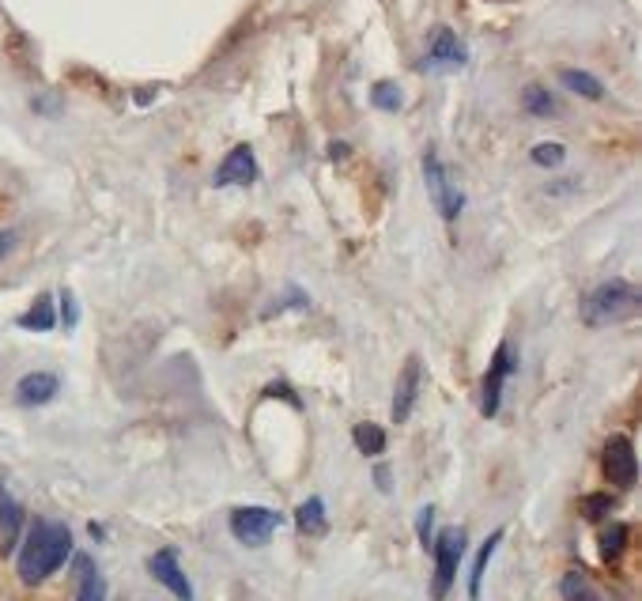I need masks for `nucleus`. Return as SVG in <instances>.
<instances>
[{
  "mask_svg": "<svg viewBox=\"0 0 642 601\" xmlns=\"http://www.w3.org/2000/svg\"><path fill=\"white\" fill-rule=\"evenodd\" d=\"M469 61V50L461 46V38L454 31H446L439 27L435 38H431V46H427V61H423V69H461Z\"/></svg>",
  "mask_w": 642,
  "mask_h": 601,
  "instance_id": "11",
  "label": "nucleus"
},
{
  "mask_svg": "<svg viewBox=\"0 0 642 601\" xmlns=\"http://www.w3.org/2000/svg\"><path fill=\"white\" fill-rule=\"evenodd\" d=\"M16 246H19V231L16 227H4V231H0V261L8 258Z\"/></svg>",
  "mask_w": 642,
  "mask_h": 601,
  "instance_id": "28",
  "label": "nucleus"
},
{
  "mask_svg": "<svg viewBox=\"0 0 642 601\" xmlns=\"http://www.w3.org/2000/svg\"><path fill=\"white\" fill-rule=\"evenodd\" d=\"M53 326H57V310H53L50 295H38L34 307L19 314V329H27V333H50Z\"/></svg>",
  "mask_w": 642,
  "mask_h": 601,
  "instance_id": "16",
  "label": "nucleus"
},
{
  "mask_svg": "<svg viewBox=\"0 0 642 601\" xmlns=\"http://www.w3.org/2000/svg\"><path fill=\"white\" fill-rule=\"evenodd\" d=\"M465 530L461 526H450V530H442L435 541H431V552H435V579H431V598L442 601L450 594V586L457 579V567L465 560Z\"/></svg>",
  "mask_w": 642,
  "mask_h": 601,
  "instance_id": "3",
  "label": "nucleus"
},
{
  "mask_svg": "<svg viewBox=\"0 0 642 601\" xmlns=\"http://www.w3.org/2000/svg\"><path fill=\"white\" fill-rule=\"evenodd\" d=\"M257 182V155L250 144H235L231 152L223 155V163L212 174V186L227 189V186H254Z\"/></svg>",
  "mask_w": 642,
  "mask_h": 601,
  "instance_id": "8",
  "label": "nucleus"
},
{
  "mask_svg": "<svg viewBox=\"0 0 642 601\" xmlns=\"http://www.w3.org/2000/svg\"><path fill=\"white\" fill-rule=\"evenodd\" d=\"M522 103H525V110L533 114V118H552L559 106H556V99H552V91L548 87H541V84H529L522 91Z\"/></svg>",
  "mask_w": 642,
  "mask_h": 601,
  "instance_id": "21",
  "label": "nucleus"
},
{
  "mask_svg": "<svg viewBox=\"0 0 642 601\" xmlns=\"http://www.w3.org/2000/svg\"><path fill=\"white\" fill-rule=\"evenodd\" d=\"M503 545V530H495L480 545V552H476V560H473V575H469V598L473 601H480V586H484V571H488V564H491V556H495V549Z\"/></svg>",
  "mask_w": 642,
  "mask_h": 601,
  "instance_id": "18",
  "label": "nucleus"
},
{
  "mask_svg": "<svg viewBox=\"0 0 642 601\" xmlns=\"http://www.w3.org/2000/svg\"><path fill=\"white\" fill-rule=\"evenodd\" d=\"M72 556V533L65 522H50V518H34L23 545H19V579L27 586L46 583L50 575H57Z\"/></svg>",
  "mask_w": 642,
  "mask_h": 601,
  "instance_id": "1",
  "label": "nucleus"
},
{
  "mask_svg": "<svg viewBox=\"0 0 642 601\" xmlns=\"http://www.w3.org/2000/svg\"><path fill=\"white\" fill-rule=\"evenodd\" d=\"M371 103L378 106V110H401V103H405V95H401V87L389 84V80H378V84L371 87Z\"/></svg>",
  "mask_w": 642,
  "mask_h": 601,
  "instance_id": "24",
  "label": "nucleus"
},
{
  "mask_svg": "<svg viewBox=\"0 0 642 601\" xmlns=\"http://www.w3.org/2000/svg\"><path fill=\"white\" fill-rule=\"evenodd\" d=\"M423 182H427V193H431V201L439 208V216L446 224H454L457 216H461V208H465V197H461V189L450 178V171H446V163L439 159L435 148H427V155H423Z\"/></svg>",
  "mask_w": 642,
  "mask_h": 601,
  "instance_id": "4",
  "label": "nucleus"
},
{
  "mask_svg": "<svg viewBox=\"0 0 642 601\" xmlns=\"http://www.w3.org/2000/svg\"><path fill=\"white\" fill-rule=\"evenodd\" d=\"M352 439H355V450H359V454H367V458H378L389 443L386 428H378V424H355Z\"/></svg>",
  "mask_w": 642,
  "mask_h": 601,
  "instance_id": "19",
  "label": "nucleus"
},
{
  "mask_svg": "<svg viewBox=\"0 0 642 601\" xmlns=\"http://www.w3.org/2000/svg\"><path fill=\"white\" fill-rule=\"evenodd\" d=\"M559 594H563V601H601L597 586H593L582 571H567L563 583H559Z\"/></svg>",
  "mask_w": 642,
  "mask_h": 601,
  "instance_id": "20",
  "label": "nucleus"
},
{
  "mask_svg": "<svg viewBox=\"0 0 642 601\" xmlns=\"http://www.w3.org/2000/svg\"><path fill=\"white\" fill-rule=\"evenodd\" d=\"M420 356H408L405 367H401V375H397V390H393V420L397 424H405L408 416H412V409H416V397H420Z\"/></svg>",
  "mask_w": 642,
  "mask_h": 601,
  "instance_id": "10",
  "label": "nucleus"
},
{
  "mask_svg": "<svg viewBox=\"0 0 642 601\" xmlns=\"http://www.w3.org/2000/svg\"><path fill=\"white\" fill-rule=\"evenodd\" d=\"M642 310L639 288L631 280H605L597 284L586 299H582V322L590 329L601 326H624V322H635Z\"/></svg>",
  "mask_w": 642,
  "mask_h": 601,
  "instance_id": "2",
  "label": "nucleus"
},
{
  "mask_svg": "<svg viewBox=\"0 0 642 601\" xmlns=\"http://www.w3.org/2000/svg\"><path fill=\"white\" fill-rule=\"evenodd\" d=\"M19 533H23V507L8 492H0V552H16Z\"/></svg>",
  "mask_w": 642,
  "mask_h": 601,
  "instance_id": "13",
  "label": "nucleus"
},
{
  "mask_svg": "<svg viewBox=\"0 0 642 601\" xmlns=\"http://www.w3.org/2000/svg\"><path fill=\"white\" fill-rule=\"evenodd\" d=\"M601 465H605V477L616 488H635V481H639V458H635V447H631L627 435H612L605 443Z\"/></svg>",
  "mask_w": 642,
  "mask_h": 601,
  "instance_id": "7",
  "label": "nucleus"
},
{
  "mask_svg": "<svg viewBox=\"0 0 642 601\" xmlns=\"http://www.w3.org/2000/svg\"><path fill=\"white\" fill-rule=\"evenodd\" d=\"M57 394H61V378L53 375V371H31V375L19 378V386H16V401L23 409L50 405Z\"/></svg>",
  "mask_w": 642,
  "mask_h": 601,
  "instance_id": "12",
  "label": "nucleus"
},
{
  "mask_svg": "<svg viewBox=\"0 0 642 601\" xmlns=\"http://www.w3.org/2000/svg\"><path fill=\"white\" fill-rule=\"evenodd\" d=\"M431 526H435V507L427 503V507H420V515H416V537H420V545L423 549H431Z\"/></svg>",
  "mask_w": 642,
  "mask_h": 601,
  "instance_id": "25",
  "label": "nucleus"
},
{
  "mask_svg": "<svg viewBox=\"0 0 642 601\" xmlns=\"http://www.w3.org/2000/svg\"><path fill=\"white\" fill-rule=\"evenodd\" d=\"M374 481H378L382 492H389V465H378V469H374Z\"/></svg>",
  "mask_w": 642,
  "mask_h": 601,
  "instance_id": "29",
  "label": "nucleus"
},
{
  "mask_svg": "<svg viewBox=\"0 0 642 601\" xmlns=\"http://www.w3.org/2000/svg\"><path fill=\"white\" fill-rule=\"evenodd\" d=\"M627 549V526H620V522H612L609 530L601 533V556H605V564H612V560H620Z\"/></svg>",
  "mask_w": 642,
  "mask_h": 601,
  "instance_id": "22",
  "label": "nucleus"
},
{
  "mask_svg": "<svg viewBox=\"0 0 642 601\" xmlns=\"http://www.w3.org/2000/svg\"><path fill=\"white\" fill-rule=\"evenodd\" d=\"M61 322H65V329H76V322H80V303L68 288L61 292Z\"/></svg>",
  "mask_w": 642,
  "mask_h": 601,
  "instance_id": "27",
  "label": "nucleus"
},
{
  "mask_svg": "<svg viewBox=\"0 0 642 601\" xmlns=\"http://www.w3.org/2000/svg\"><path fill=\"white\" fill-rule=\"evenodd\" d=\"M518 371V356H514V344H499L495 348V360H491L488 375H484V401H480V413L499 416V405H503V386L507 378Z\"/></svg>",
  "mask_w": 642,
  "mask_h": 601,
  "instance_id": "6",
  "label": "nucleus"
},
{
  "mask_svg": "<svg viewBox=\"0 0 642 601\" xmlns=\"http://www.w3.org/2000/svg\"><path fill=\"white\" fill-rule=\"evenodd\" d=\"M148 571L159 586H167L178 601H193V583L186 579V571L178 564V549H159L148 556Z\"/></svg>",
  "mask_w": 642,
  "mask_h": 601,
  "instance_id": "9",
  "label": "nucleus"
},
{
  "mask_svg": "<svg viewBox=\"0 0 642 601\" xmlns=\"http://www.w3.org/2000/svg\"><path fill=\"white\" fill-rule=\"evenodd\" d=\"M582 511H586V518H590V522H601V518H609L612 499H609V496H586V503H582Z\"/></svg>",
  "mask_w": 642,
  "mask_h": 601,
  "instance_id": "26",
  "label": "nucleus"
},
{
  "mask_svg": "<svg viewBox=\"0 0 642 601\" xmlns=\"http://www.w3.org/2000/svg\"><path fill=\"white\" fill-rule=\"evenodd\" d=\"M529 159H533L537 167H544V171H556V167H563V159H567V148L556 144V140H544V144H537V148L529 152Z\"/></svg>",
  "mask_w": 642,
  "mask_h": 601,
  "instance_id": "23",
  "label": "nucleus"
},
{
  "mask_svg": "<svg viewBox=\"0 0 642 601\" xmlns=\"http://www.w3.org/2000/svg\"><path fill=\"white\" fill-rule=\"evenodd\" d=\"M559 84L567 87V91H575L578 99H590V103H601V99H605V84L582 69H563L559 72Z\"/></svg>",
  "mask_w": 642,
  "mask_h": 601,
  "instance_id": "15",
  "label": "nucleus"
},
{
  "mask_svg": "<svg viewBox=\"0 0 642 601\" xmlns=\"http://www.w3.org/2000/svg\"><path fill=\"white\" fill-rule=\"evenodd\" d=\"M276 530H280V515L269 507H235L231 511V537L246 549H265Z\"/></svg>",
  "mask_w": 642,
  "mask_h": 601,
  "instance_id": "5",
  "label": "nucleus"
},
{
  "mask_svg": "<svg viewBox=\"0 0 642 601\" xmlns=\"http://www.w3.org/2000/svg\"><path fill=\"white\" fill-rule=\"evenodd\" d=\"M76 575H80L76 601H106V579L91 556H76Z\"/></svg>",
  "mask_w": 642,
  "mask_h": 601,
  "instance_id": "14",
  "label": "nucleus"
},
{
  "mask_svg": "<svg viewBox=\"0 0 642 601\" xmlns=\"http://www.w3.org/2000/svg\"><path fill=\"white\" fill-rule=\"evenodd\" d=\"M295 526H299V533H306V537H321V533L329 530V518H325V503H321V496H310L295 511Z\"/></svg>",
  "mask_w": 642,
  "mask_h": 601,
  "instance_id": "17",
  "label": "nucleus"
}]
</instances>
